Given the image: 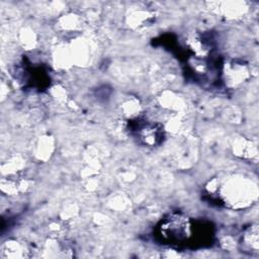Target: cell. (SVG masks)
<instances>
[{
    "instance_id": "6da1fadb",
    "label": "cell",
    "mask_w": 259,
    "mask_h": 259,
    "mask_svg": "<svg viewBox=\"0 0 259 259\" xmlns=\"http://www.w3.org/2000/svg\"><path fill=\"white\" fill-rule=\"evenodd\" d=\"M158 234L166 244L180 246L192 237V224L188 218L175 213L161 222L158 228Z\"/></svg>"
},
{
    "instance_id": "7a4b0ae2",
    "label": "cell",
    "mask_w": 259,
    "mask_h": 259,
    "mask_svg": "<svg viewBox=\"0 0 259 259\" xmlns=\"http://www.w3.org/2000/svg\"><path fill=\"white\" fill-rule=\"evenodd\" d=\"M137 136L138 139L145 146L154 147L162 142L163 138V128L156 123H150L144 121L142 123H138L137 127Z\"/></svg>"
},
{
    "instance_id": "3957f363",
    "label": "cell",
    "mask_w": 259,
    "mask_h": 259,
    "mask_svg": "<svg viewBox=\"0 0 259 259\" xmlns=\"http://www.w3.org/2000/svg\"><path fill=\"white\" fill-rule=\"evenodd\" d=\"M2 256L4 257H22L24 256L23 247L17 242H7L2 247Z\"/></svg>"
},
{
    "instance_id": "277c9868",
    "label": "cell",
    "mask_w": 259,
    "mask_h": 259,
    "mask_svg": "<svg viewBox=\"0 0 259 259\" xmlns=\"http://www.w3.org/2000/svg\"><path fill=\"white\" fill-rule=\"evenodd\" d=\"M244 245L247 248H251L253 250L258 249V229L257 225L252 226L249 230L246 231L245 235L243 236Z\"/></svg>"
}]
</instances>
